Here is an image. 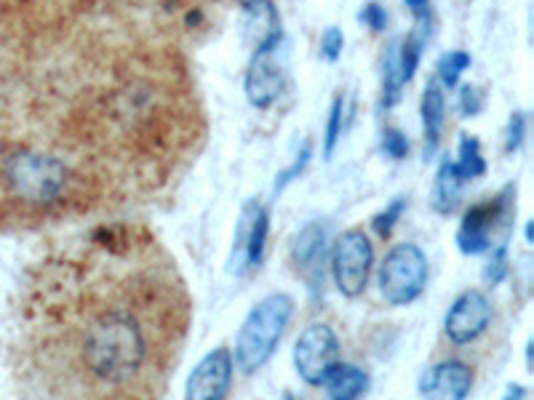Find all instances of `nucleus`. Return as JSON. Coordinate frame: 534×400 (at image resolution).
<instances>
[{
    "label": "nucleus",
    "mask_w": 534,
    "mask_h": 400,
    "mask_svg": "<svg viewBox=\"0 0 534 400\" xmlns=\"http://www.w3.org/2000/svg\"><path fill=\"white\" fill-rule=\"evenodd\" d=\"M193 323L174 256L142 224H99L27 270L11 368L22 400H163Z\"/></svg>",
    "instance_id": "1"
},
{
    "label": "nucleus",
    "mask_w": 534,
    "mask_h": 400,
    "mask_svg": "<svg viewBox=\"0 0 534 400\" xmlns=\"http://www.w3.org/2000/svg\"><path fill=\"white\" fill-rule=\"evenodd\" d=\"M294 312V299L289 294H270L254 304L246 315L238 339H235V366L243 374H254L273 358L281 336H284Z\"/></svg>",
    "instance_id": "2"
},
{
    "label": "nucleus",
    "mask_w": 534,
    "mask_h": 400,
    "mask_svg": "<svg viewBox=\"0 0 534 400\" xmlns=\"http://www.w3.org/2000/svg\"><path fill=\"white\" fill-rule=\"evenodd\" d=\"M380 291L385 302L393 307H404L420 299L428 283V256L422 254L420 246L414 243H401V246L390 248L388 256L382 259L380 272Z\"/></svg>",
    "instance_id": "3"
},
{
    "label": "nucleus",
    "mask_w": 534,
    "mask_h": 400,
    "mask_svg": "<svg viewBox=\"0 0 534 400\" xmlns=\"http://www.w3.org/2000/svg\"><path fill=\"white\" fill-rule=\"evenodd\" d=\"M513 195H516V187H505L500 195H494L484 203H476L465 211L460 230H457V246H460L462 254H486L492 248V238L497 230L510 235V219L516 214Z\"/></svg>",
    "instance_id": "4"
},
{
    "label": "nucleus",
    "mask_w": 534,
    "mask_h": 400,
    "mask_svg": "<svg viewBox=\"0 0 534 400\" xmlns=\"http://www.w3.org/2000/svg\"><path fill=\"white\" fill-rule=\"evenodd\" d=\"M284 46V32L270 35L262 43L254 46L251 62L246 67V78H243V88L249 96L251 107L257 110H267L278 102V96L284 94L286 88V67L278 59V51Z\"/></svg>",
    "instance_id": "5"
},
{
    "label": "nucleus",
    "mask_w": 534,
    "mask_h": 400,
    "mask_svg": "<svg viewBox=\"0 0 534 400\" xmlns=\"http://www.w3.org/2000/svg\"><path fill=\"white\" fill-rule=\"evenodd\" d=\"M372 264L374 248L364 235V230L342 232L332 251L334 283L340 288V294L348 296V299H356V296L364 294Z\"/></svg>",
    "instance_id": "6"
},
{
    "label": "nucleus",
    "mask_w": 534,
    "mask_h": 400,
    "mask_svg": "<svg viewBox=\"0 0 534 400\" xmlns=\"http://www.w3.org/2000/svg\"><path fill=\"white\" fill-rule=\"evenodd\" d=\"M337 363H340V339L334 334V328H329L326 323H313L305 328L294 344L297 374L313 387H321Z\"/></svg>",
    "instance_id": "7"
},
{
    "label": "nucleus",
    "mask_w": 534,
    "mask_h": 400,
    "mask_svg": "<svg viewBox=\"0 0 534 400\" xmlns=\"http://www.w3.org/2000/svg\"><path fill=\"white\" fill-rule=\"evenodd\" d=\"M267 230H270V216L265 206H259L257 200H246L235 224L233 251L227 259V272L230 275H243L251 267H259L267 246Z\"/></svg>",
    "instance_id": "8"
},
{
    "label": "nucleus",
    "mask_w": 534,
    "mask_h": 400,
    "mask_svg": "<svg viewBox=\"0 0 534 400\" xmlns=\"http://www.w3.org/2000/svg\"><path fill=\"white\" fill-rule=\"evenodd\" d=\"M492 323V304L481 291H465L454 299V304L446 312L444 331L449 342L462 347V344L476 342Z\"/></svg>",
    "instance_id": "9"
},
{
    "label": "nucleus",
    "mask_w": 534,
    "mask_h": 400,
    "mask_svg": "<svg viewBox=\"0 0 534 400\" xmlns=\"http://www.w3.org/2000/svg\"><path fill=\"white\" fill-rule=\"evenodd\" d=\"M230 384H233V352L227 347H217L187 376L185 400H225Z\"/></svg>",
    "instance_id": "10"
},
{
    "label": "nucleus",
    "mask_w": 534,
    "mask_h": 400,
    "mask_svg": "<svg viewBox=\"0 0 534 400\" xmlns=\"http://www.w3.org/2000/svg\"><path fill=\"white\" fill-rule=\"evenodd\" d=\"M473 387V371L462 360H444L420 379L422 400H465Z\"/></svg>",
    "instance_id": "11"
},
{
    "label": "nucleus",
    "mask_w": 534,
    "mask_h": 400,
    "mask_svg": "<svg viewBox=\"0 0 534 400\" xmlns=\"http://www.w3.org/2000/svg\"><path fill=\"white\" fill-rule=\"evenodd\" d=\"M326 235H329L326 224L310 222L302 227L300 235H297L292 243L294 267L302 272H308L313 280L324 278L321 264H324V254H326Z\"/></svg>",
    "instance_id": "12"
},
{
    "label": "nucleus",
    "mask_w": 534,
    "mask_h": 400,
    "mask_svg": "<svg viewBox=\"0 0 534 400\" xmlns=\"http://www.w3.org/2000/svg\"><path fill=\"white\" fill-rule=\"evenodd\" d=\"M422 128H425V158L438 150L441 128H444V88L438 80H430L422 91Z\"/></svg>",
    "instance_id": "13"
},
{
    "label": "nucleus",
    "mask_w": 534,
    "mask_h": 400,
    "mask_svg": "<svg viewBox=\"0 0 534 400\" xmlns=\"http://www.w3.org/2000/svg\"><path fill=\"white\" fill-rule=\"evenodd\" d=\"M326 400H358L369 390V376L356 366L337 363L334 371L326 376Z\"/></svg>",
    "instance_id": "14"
},
{
    "label": "nucleus",
    "mask_w": 534,
    "mask_h": 400,
    "mask_svg": "<svg viewBox=\"0 0 534 400\" xmlns=\"http://www.w3.org/2000/svg\"><path fill=\"white\" fill-rule=\"evenodd\" d=\"M243 11H246V27H249V35L257 38V43H262L270 35H276L281 30V16H278L273 0H246L243 3ZM254 43V46H257Z\"/></svg>",
    "instance_id": "15"
},
{
    "label": "nucleus",
    "mask_w": 534,
    "mask_h": 400,
    "mask_svg": "<svg viewBox=\"0 0 534 400\" xmlns=\"http://www.w3.org/2000/svg\"><path fill=\"white\" fill-rule=\"evenodd\" d=\"M462 179L457 174V168H454V160H441V166H438L436 174V190H433V208H436L438 214H449L457 206V200H460L462 192Z\"/></svg>",
    "instance_id": "16"
},
{
    "label": "nucleus",
    "mask_w": 534,
    "mask_h": 400,
    "mask_svg": "<svg viewBox=\"0 0 534 400\" xmlns=\"http://www.w3.org/2000/svg\"><path fill=\"white\" fill-rule=\"evenodd\" d=\"M454 168H457L462 182H470V179H478V176L486 174V160L481 155V142L476 136H460V158L454 160Z\"/></svg>",
    "instance_id": "17"
},
{
    "label": "nucleus",
    "mask_w": 534,
    "mask_h": 400,
    "mask_svg": "<svg viewBox=\"0 0 534 400\" xmlns=\"http://www.w3.org/2000/svg\"><path fill=\"white\" fill-rule=\"evenodd\" d=\"M470 67V54L468 51H449L438 59V83L441 88H454L460 83V75Z\"/></svg>",
    "instance_id": "18"
},
{
    "label": "nucleus",
    "mask_w": 534,
    "mask_h": 400,
    "mask_svg": "<svg viewBox=\"0 0 534 400\" xmlns=\"http://www.w3.org/2000/svg\"><path fill=\"white\" fill-rule=\"evenodd\" d=\"M342 115H345V96L337 94L329 110V120H326V134H324V158L329 160L337 150V142L342 136Z\"/></svg>",
    "instance_id": "19"
},
{
    "label": "nucleus",
    "mask_w": 534,
    "mask_h": 400,
    "mask_svg": "<svg viewBox=\"0 0 534 400\" xmlns=\"http://www.w3.org/2000/svg\"><path fill=\"white\" fill-rule=\"evenodd\" d=\"M505 275H508V243H497L484 267V280L489 286H497Z\"/></svg>",
    "instance_id": "20"
},
{
    "label": "nucleus",
    "mask_w": 534,
    "mask_h": 400,
    "mask_svg": "<svg viewBox=\"0 0 534 400\" xmlns=\"http://www.w3.org/2000/svg\"><path fill=\"white\" fill-rule=\"evenodd\" d=\"M404 208H406V200L404 198H396L393 203H390L382 214L374 216V232L380 235V238H390V232H393V227H396V222L401 219V214H404Z\"/></svg>",
    "instance_id": "21"
},
{
    "label": "nucleus",
    "mask_w": 534,
    "mask_h": 400,
    "mask_svg": "<svg viewBox=\"0 0 534 400\" xmlns=\"http://www.w3.org/2000/svg\"><path fill=\"white\" fill-rule=\"evenodd\" d=\"M310 152H313V147H310L308 142L302 144L300 155H297V158L292 160V166L284 168V171H281V174L276 176V192H284L286 187H289V184H292L294 179H297V176H300L302 171H305V166H308V160H310Z\"/></svg>",
    "instance_id": "22"
},
{
    "label": "nucleus",
    "mask_w": 534,
    "mask_h": 400,
    "mask_svg": "<svg viewBox=\"0 0 534 400\" xmlns=\"http://www.w3.org/2000/svg\"><path fill=\"white\" fill-rule=\"evenodd\" d=\"M382 152L393 160H404L409 155V139L398 128H385L382 131Z\"/></svg>",
    "instance_id": "23"
},
{
    "label": "nucleus",
    "mask_w": 534,
    "mask_h": 400,
    "mask_svg": "<svg viewBox=\"0 0 534 400\" xmlns=\"http://www.w3.org/2000/svg\"><path fill=\"white\" fill-rule=\"evenodd\" d=\"M342 48H345V35L337 27H326L324 35H321V56L326 62H337L342 56Z\"/></svg>",
    "instance_id": "24"
},
{
    "label": "nucleus",
    "mask_w": 534,
    "mask_h": 400,
    "mask_svg": "<svg viewBox=\"0 0 534 400\" xmlns=\"http://www.w3.org/2000/svg\"><path fill=\"white\" fill-rule=\"evenodd\" d=\"M358 19H361L372 32H382L388 27V11H385L377 0H369L366 6H361Z\"/></svg>",
    "instance_id": "25"
},
{
    "label": "nucleus",
    "mask_w": 534,
    "mask_h": 400,
    "mask_svg": "<svg viewBox=\"0 0 534 400\" xmlns=\"http://www.w3.org/2000/svg\"><path fill=\"white\" fill-rule=\"evenodd\" d=\"M526 136V118L524 112H513L508 120V131H505V150L516 152L524 144Z\"/></svg>",
    "instance_id": "26"
},
{
    "label": "nucleus",
    "mask_w": 534,
    "mask_h": 400,
    "mask_svg": "<svg viewBox=\"0 0 534 400\" xmlns=\"http://www.w3.org/2000/svg\"><path fill=\"white\" fill-rule=\"evenodd\" d=\"M484 110V96L478 94L476 86H462L460 88V112L465 118H473Z\"/></svg>",
    "instance_id": "27"
},
{
    "label": "nucleus",
    "mask_w": 534,
    "mask_h": 400,
    "mask_svg": "<svg viewBox=\"0 0 534 400\" xmlns=\"http://www.w3.org/2000/svg\"><path fill=\"white\" fill-rule=\"evenodd\" d=\"M404 3L414 14L417 24H430V0H404Z\"/></svg>",
    "instance_id": "28"
},
{
    "label": "nucleus",
    "mask_w": 534,
    "mask_h": 400,
    "mask_svg": "<svg viewBox=\"0 0 534 400\" xmlns=\"http://www.w3.org/2000/svg\"><path fill=\"white\" fill-rule=\"evenodd\" d=\"M505 400H524V387H510Z\"/></svg>",
    "instance_id": "29"
},
{
    "label": "nucleus",
    "mask_w": 534,
    "mask_h": 400,
    "mask_svg": "<svg viewBox=\"0 0 534 400\" xmlns=\"http://www.w3.org/2000/svg\"><path fill=\"white\" fill-rule=\"evenodd\" d=\"M284 400H297V398H294V395H289V392H286V395H284Z\"/></svg>",
    "instance_id": "30"
}]
</instances>
